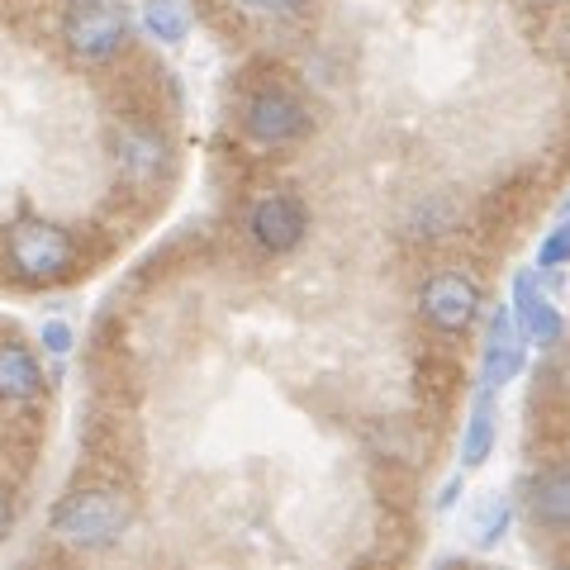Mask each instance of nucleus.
I'll return each instance as SVG.
<instances>
[{"instance_id": "nucleus-11", "label": "nucleus", "mask_w": 570, "mask_h": 570, "mask_svg": "<svg viewBox=\"0 0 570 570\" xmlns=\"http://www.w3.org/2000/svg\"><path fill=\"white\" fill-rule=\"evenodd\" d=\"M43 385L39 356L20 343H0V400H29Z\"/></svg>"}, {"instance_id": "nucleus-18", "label": "nucleus", "mask_w": 570, "mask_h": 570, "mask_svg": "<svg viewBox=\"0 0 570 570\" xmlns=\"http://www.w3.org/2000/svg\"><path fill=\"white\" fill-rule=\"evenodd\" d=\"M43 343H48L52 352H67V347H71V333H67L62 324H48V328H43Z\"/></svg>"}, {"instance_id": "nucleus-2", "label": "nucleus", "mask_w": 570, "mask_h": 570, "mask_svg": "<svg viewBox=\"0 0 570 570\" xmlns=\"http://www.w3.org/2000/svg\"><path fill=\"white\" fill-rule=\"evenodd\" d=\"M6 253L14 276L29 285H58L77 272V243H71L67 228L48 224V219H24L10 228Z\"/></svg>"}, {"instance_id": "nucleus-1", "label": "nucleus", "mask_w": 570, "mask_h": 570, "mask_svg": "<svg viewBox=\"0 0 570 570\" xmlns=\"http://www.w3.org/2000/svg\"><path fill=\"white\" fill-rule=\"evenodd\" d=\"M134 523V504L129 494L115 490V485H91V490H77L67 494L58 509H52V532L77 547V551H105L115 547L124 532Z\"/></svg>"}, {"instance_id": "nucleus-12", "label": "nucleus", "mask_w": 570, "mask_h": 570, "mask_svg": "<svg viewBox=\"0 0 570 570\" xmlns=\"http://www.w3.org/2000/svg\"><path fill=\"white\" fill-rule=\"evenodd\" d=\"M509 499L504 494H485V499H475L471 513H466V542L480 547V551H490L499 538L509 532Z\"/></svg>"}, {"instance_id": "nucleus-3", "label": "nucleus", "mask_w": 570, "mask_h": 570, "mask_svg": "<svg viewBox=\"0 0 570 570\" xmlns=\"http://www.w3.org/2000/svg\"><path fill=\"white\" fill-rule=\"evenodd\" d=\"M419 314L428 328L438 333H466L475 318H480V285L466 272H433L419 291Z\"/></svg>"}, {"instance_id": "nucleus-5", "label": "nucleus", "mask_w": 570, "mask_h": 570, "mask_svg": "<svg viewBox=\"0 0 570 570\" xmlns=\"http://www.w3.org/2000/svg\"><path fill=\"white\" fill-rule=\"evenodd\" d=\"M243 129L257 142H266V148H281V142H295V138L309 134V110H305V100H295L291 91L266 86V91H257L247 100Z\"/></svg>"}, {"instance_id": "nucleus-8", "label": "nucleus", "mask_w": 570, "mask_h": 570, "mask_svg": "<svg viewBox=\"0 0 570 570\" xmlns=\"http://www.w3.org/2000/svg\"><path fill=\"white\" fill-rule=\"evenodd\" d=\"M523 343H528V337L513 333L509 309H499V314L490 318V337H485V385H490V390L509 385L513 376H523V362H528Z\"/></svg>"}, {"instance_id": "nucleus-17", "label": "nucleus", "mask_w": 570, "mask_h": 570, "mask_svg": "<svg viewBox=\"0 0 570 570\" xmlns=\"http://www.w3.org/2000/svg\"><path fill=\"white\" fill-rule=\"evenodd\" d=\"M234 6L247 10V14H257V20H285V14L305 10L309 0H234Z\"/></svg>"}, {"instance_id": "nucleus-14", "label": "nucleus", "mask_w": 570, "mask_h": 570, "mask_svg": "<svg viewBox=\"0 0 570 570\" xmlns=\"http://www.w3.org/2000/svg\"><path fill=\"white\" fill-rule=\"evenodd\" d=\"M142 29H148L153 39H163V43H181L190 20H186L181 0H148V6H142Z\"/></svg>"}, {"instance_id": "nucleus-19", "label": "nucleus", "mask_w": 570, "mask_h": 570, "mask_svg": "<svg viewBox=\"0 0 570 570\" xmlns=\"http://www.w3.org/2000/svg\"><path fill=\"white\" fill-rule=\"evenodd\" d=\"M10 523H14V494H10L6 485H0V538L10 532Z\"/></svg>"}, {"instance_id": "nucleus-6", "label": "nucleus", "mask_w": 570, "mask_h": 570, "mask_svg": "<svg viewBox=\"0 0 570 570\" xmlns=\"http://www.w3.org/2000/svg\"><path fill=\"white\" fill-rule=\"evenodd\" d=\"M247 234H253L266 253H291L309 234V214L295 195H266L247 214Z\"/></svg>"}, {"instance_id": "nucleus-9", "label": "nucleus", "mask_w": 570, "mask_h": 570, "mask_svg": "<svg viewBox=\"0 0 570 570\" xmlns=\"http://www.w3.org/2000/svg\"><path fill=\"white\" fill-rule=\"evenodd\" d=\"M528 504L542 528H570V461H551L547 471H538V480L528 485Z\"/></svg>"}, {"instance_id": "nucleus-21", "label": "nucleus", "mask_w": 570, "mask_h": 570, "mask_svg": "<svg viewBox=\"0 0 570 570\" xmlns=\"http://www.w3.org/2000/svg\"><path fill=\"white\" fill-rule=\"evenodd\" d=\"M528 6H566V0H528Z\"/></svg>"}, {"instance_id": "nucleus-15", "label": "nucleus", "mask_w": 570, "mask_h": 570, "mask_svg": "<svg viewBox=\"0 0 570 570\" xmlns=\"http://www.w3.org/2000/svg\"><path fill=\"white\" fill-rule=\"evenodd\" d=\"M452 219H456V209L448 200H428V205H419L414 214H409V234H423V238L448 234Z\"/></svg>"}, {"instance_id": "nucleus-7", "label": "nucleus", "mask_w": 570, "mask_h": 570, "mask_svg": "<svg viewBox=\"0 0 570 570\" xmlns=\"http://www.w3.org/2000/svg\"><path fill=\"white\" fill-rule=\"evenodd\" d=\"M542 272H519L513 276V318H519V333L538 347H557L566 337L561 309L551 305V295L542 291Z\"/></svg>"}, {"instance_id": "nucleus-22", "label": "nucleus", "mask_w": 570, "mask_h": 570, "mask_svg": "<svg viewBox=\"0 0 570 570\" xmlns=\"http://www.w3.org/2000/svg\"><path fill=\"white\" fill-rule=\"evenodd\" d=\"M566 214H570V200H566Z\"/></svg>"}, {"instance_id": "nucleus-13", "label": "nucleus", "mask_w": 570, "mask_h": 570, "mask_svg": "<svg viewBox=\"0 0 570 570\" xmlns=\"http://www.w3.org/2000/svg\"><path fill=\"white\" fill-rule=\"evenodd\" d=\"M490 452H494V400H490V395H480L475 409H471L466 438H461V466H466V471L485 466Z\"/></svg>"}, {"instance_id": "nucleus-20", "label": "nucleus", "mask_w": 570, "mask_h": 570, "mask_svg": "<svg viewBox=\"0 0 570 570\" xmlns=\"http://www.w3.org/2000/svg\"><path fill=\"white\" fill-rule=\"evenodd\" d=\"M456 494H461V480H448V490L438 494V509H452V504H456Z\"/></svg>"}, {"instance_id": "nucleus-10", "label": "nucleus", "mask_w": 570, "mask_h": 570, "mask_svg": "<svg viewBox=\"0 0 570 570\" xmlns=\"http://www.w3.org/2000/svg\"><path fill=\"white\" fill-rule=\"evenodd\" d=\"M115 163L119 171L129 176V181H157V171H163L167 163V148H163V138H157L153 129H124L115 138Z\"/></svg>"}, {"instance_id": "nucleus-4", "label": "nucleus", "mask_w": 570, "mask_h": 570, "mask_svg": "<svg viewBox=\"0 0 570 570\" xmlns=\"http://www.w3.org/2000/svg\"><path fill=\"white\" fill-rule=\"evenodd\" d=\"M62 39L81 58H115L129 43V14L119 6H105V0H77L62 14Z\"/></svg>"}, {"instance_id": "nucleus-16", "label": "nucleus", "mask_w": 570, "mask_h": 570, "mask_svg": "<svg viewBox=\"0 0 570 570\" xmlns=\"http://www.w3.org/2000/svg\"><path fill=\"white\" fill-rule=\"evenodd\" d=\"M566 262H570V219H561L542 238V247H538V266H542V272H561Z\"/></svg>"}]
</instances>
